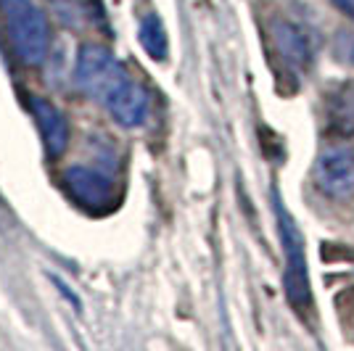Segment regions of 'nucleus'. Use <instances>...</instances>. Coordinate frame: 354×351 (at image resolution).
Here are the masks:
<instances>
[{
    "label": "nucleus",
    "instance_id": "f257e3e1",
    "mask_svg": "<svg viewBox=\"0 0 354 351\" xmlns=\"http://www.w3.org/2000/svg\"><path fill=\"white\" fill-rule=\"evenodd\" d=\"M74 82L90 101L104 106L122 127H140L148 119V90L133 79V74L106 45L88 43L80 48L74 64Z\"/></svg>",
    "mask_w": 354,
    "mask_h": 351
},
{
    "label": "nucleus",
    "instance_id": "f03ea898",
    "mask_svg": "<svg viewBox=\"0 0 354 351\" xmlns=\"http://www.w3.org/2000/svg\"><path fill=\"white\" fill-rule=\"evenodd\" d=\"M272 204H275V220H278V235L283 246V291L299 314H307L312 309V285L304 235L296 227L294 214L286 209L278 191L272 193Z\"/></svg>",
    "mask_w": 354,
    "mask_h": 351
},
{
    "label": "nucleus",
    "instance_id": "7ed1b4c3",
    "mask_svg": "<svg viewBox=\"0 0 354 351\" xmlns=\"http://www.w3.org/2000/svg\"><path fill=\"white\" fill-rule=\"evenodd\" d=\"M6 30L16 59L27 66H40L50 50V24L35 0H3Z\"/></svg>",
    "mask_w": 354,
    "mask_h": 351
},
{
    "label": "nucleus",
    "instance_id": "20e7f679",
    "mask_svg": "<svg viewBox=\"0 0 354 351\" xmlns=\"http://www.w3.org/2000/svg\"><path fill=\"white\" fill-rule=\"evenodd\" d=\"M64 185L77 204L88 211H106L114 204V180L93 167L74 164L64 172Z\"/></svg>",
    "mask_w": 354,
    "mask_h": 351
},
{
    "label": "nucleus",
    "instance_id": "39448f33",
    "mask_svg": "<svg viewBox=\"0 0 354 351\" xmlns=\"http://www.w3.org/2000/svg\"><path fill=\"white\" fill-rule=\"evenodd\" d=\"M315 182L328 198H349L354 193V156L346 148H325L315 164Z\"/></svg>",
    "mask_w": 354,
    "mask_h": 351
},
{
    "label": "nucleus",
    "instance_id": "423d86ee",
    "mask_svg": "<svg viewBox=\"0 0 354 351\" xmlns=\"http://www.w3.org/2000/svg\"><path fill=\"white\" fill-rule=\"evenodd\" d=\"M30 108L35 122H37L40 137H43L45 153L50 159H59L61 153L69 148V122H66V117L61 114L56 103L40 98V95H32Z\"/></svg>",
    "mask_w": 354,
    "mask_h": 351
},
{
    "label": "nucleus",
    "instance_id": "0eeeda50",
    "mask_svg": "<svg viewBox=\"0 0 354 351\" xmlns=\"http://www.w3.org/2000/svg\"><path fill=\"white\" fill-rule=\"evenodd\" d=\"M270 37H272V45H275V53L281 56V61L291 72H301L310 64L307 35L296 24L286 21V19H275L272 27H270Z\"/></svg>",
    "mask_w": 354,
    "mask_h": 351
},
{
    "label": "nucleus",
    "instance_id": "6e6552de",
    "mask_svg": "<svg viewBox=\"0 0 354 351\" xmlns=\"http://www.w3.org/2000/svg\"><path fill=\"white\" fill-rule=\"evenodd\" d=\"M138 40L146 48V53L153 61H164L169 53V40H167V30H164L162 19L156 14H146L140 19L138 27Z\"/></svg>",
    "mask_w": 354,
    "mask_h": 351
},
{
    "label": "nucleus",
    "instance_id": "1a4fd4ad",
    "mask_svg": "<svg viewBox=\"0 0 354 351\" xmlns=\"http://www.w3.org/2000/svg\"><path fill=\"white\" fill-rule=\"evenodd\" d=\"M330 3H333V6L339 8L341 14L349 16V19L354 21V0H330Z\"/></svg>",
    "mask_w": 354,
    "mask_h": 351
},
{
    "label": "nucleus",
    "instance_id": "9d476101",
    "mask_svg": "<svg viewBox=\"0 0 354 351\" xmlns=\"http://www.w3.org/2000/svg\"><path fill=\"white\" fill-rule=\"evenodd\" d=\"M53 3H64V0H53Z\"/></svg>",
    "mask_w": 354,
    "mask_h": 351
},
{
    "label": "nucleus",
    "instance_id": "9b49d317",
    "mask_svg": "<svg viewBox=\"0 0 354 351\" xmlns=\"http://www.w3.org/2000/svg\"><path fill=\"white\" fill-rule=\"evenodd\" d=\"M0 6H3V0H0Z\"/></svg>",
    "mask_w": 354,
    "mask_h": 351
}]
</instances>
